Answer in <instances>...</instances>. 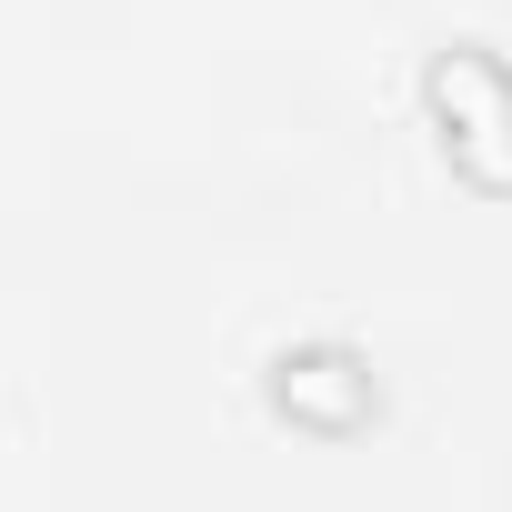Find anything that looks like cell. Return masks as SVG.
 I'll use <instances>...</instances> for the list:
<instances>
[{"label": "cell", "mask_w": 512, "mask_h": 512, "mask_svg": "<svg viewBox=\"0 0 512 512\" xmlns=\"http://www.w3.org/2000/svg\"><path fill=\"white\" fill-rule=\"evenodd\" d=\"M422 121H432L452 181L512 201V61L492 41H442L422 61Z\"/></svg>", "instance_id": "6da1fadb"}, {"label": "cell", "mask_w": 512, "mask_h": 512, "mask_svg": "<svg viewBox=\"0 0 512 512\" xmlns=\"http://www.w3.org/2000/svg\"><path fill=\"white\" fill-rule=\"evenodd\" d=\"M272 412L302 422V432H362V422L382 412V392H372L362 352H342V342H292V352H272Z\"/></svg>", "instance_id": "7a4b0ae2"}]
</instances>
